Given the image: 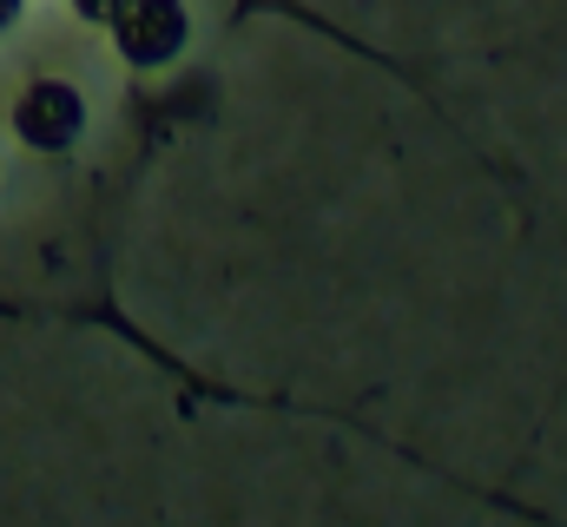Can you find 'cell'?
I'll return each instance as SVG.
<instances>
[{"instance_id":"1","label":"cell","mask_w":567,"mask_h":527,"mask_svg":"<svg viewBox=\"0 0 567 527\" xmlns=\"http://www.w3.org/2000/svg\"><path fill=\"white\" fill-rule=\"evenodd\" d=\"M185 33H192V20H185L178 0H126V7L113 13V40H120V53H126L133 66H165V60H178V53H185Z\"/></svg>"},{"instance_id":"2","label":"cell","mask_w":567,"mask_h":527,"mask_svg":"<svg viewBox=\"0 0 567 527\" xmlns=\"http://www.w3.org/2000/svg\"><path fill=\"white\" fill-rule=\"evenodd\" d=\"M13 132H20V145H33V152H66V145L86 132V100H80L66 80H33V86L20 93V106H13Z\"/></svg>"},{"instance_id":"3","label":"cell","mask_w":567,"mask_h":527,"mask_svg":"<svg viewBox=\"0 0 567 527\" xmlns=\"http://www.w3.org/2000/svg\"><path fill=\"white\" fill-rule=\"evenodd\" d=\"M126 0H73V13L80 20H93V27H113V13H120Z\"/></svg>"},{"instance_id":"4","label":"cell","mask_w":567,"mask_h":527,"mask_svg":"<svg viewBox=\"0 0 567 527\" xmlns=\"http://www.w3.org/2000/svg\"><path fill=\"white\" fill-rule=\"evenodd\" d=\"M13 20H20V0H0V33H7Z\"/></svg>"}]
</instances>
